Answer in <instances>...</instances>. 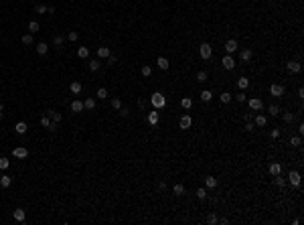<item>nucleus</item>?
Segmentation results:
<instances>
[{"instance_id":"obj_1","label":"nucleus","mask_w":304,"mask_h":225,"mask_svg":"<svg viewBox=\"0 0 304 225\" xmlns=\"http://www.w3.org/2000/svg\"><path fill=\"white\" fill-rule=\"evenodd\" d=\"M150 103L154 107H156V110H160V107H164L166 106V97L162 96L160 92H156V93H152V97H150Z\"/></svg>"},{"instance_id":"obj_2","label":"nucleus","mask_w":304,"mask_h":225,"mask_svg":"<svg viewBox=\"0 0 304 225\" xmlns=\"http://www.w3.org/2000/svg\"><path fill=\"white\" fill-rule=\"evenodd\" d=\"M199 53H201V57H203V59H211V53H213L211 45H209V43H201Z\"/></svg>"},{"instance_id":"obj_3","label":"nucleus","mask_w":304,"mask_h":225,"mask_svg":"<svg viewBox=\"0 0 304 225\" xmlns=\"http://www.w3.org/2000/svg\"><path fill=\"white\" fill-rule=\"evenodd\" d=\"M247 103H250V107H251L254 112H262V110H264V102H262L260 97H251Z\"/></svg>"},{"instance_id":"obj_4","label":"nucleus","mask_w":304,"mask_h":225,"mask_svg":"<svg viewBox=\"0 0 304 225\" xmlns=\"http://www.w3.org/2000/svg\"><path fill=\"white\" fill-rule=\"evenodd\" d=\"M270 93H272L274 97H282V96H284V85H280V83H274L272 87H270Z\"/></svg>"},{"instance_id":"obj_5","label":"nucleus","mask_w":304,"mask_h":225,"mask_svg":"<svg viewBox=\"0 0 304 225\" xmlns=\"http://www.w3.org/2000/svg\"><path fill=\"white\" fill-rule=\"evenodd\" d=\"M191 124H193V118L191 116H181V120H178V126H181V130H189L191 128Z\"/></svg>"},{"instance_id":"obj_6","label":"nucleus","mask_w":304,"mask_h":225,"mask_svg":"<svg viewBox=\"0 0 304 225\" xmlns=\"http://www.w3.org/2000/svg\"><path fill=\"white\" fill-rule=\"evenodd\" d=\"M12 156H14V158H27L28 156V150L24 148V146H16V148L12 150Z\"/></svg>"},{"instance_id":"obj_7","label":"nucleus","mask_w":304,"mask_h":225,"mask_svg":"<svg viewBox=\"0 0 304 225\" xmlns=\"http://www.w3.org/2000/svg\"><path fill=\"white\" fill-rule=\"evenodd\" d=\"M288 181L294 185V187H300V172H298V170H290Z\"/></svg>"},{"instance_id":"obj_8","label":"nucleus","mask_w":304,"mask_h":225,"mask_svg":"<svg viewBox=\"0 0 304 225\" xmlns=\"http://www.w3.org/2000/svg\"><path fill=\"white\" fill-rule=\"evenodd\" d=\"M221 65H223L227 71H231V69L235 67V61H233V57H231V55H225V57L221 59Z\"/></svg>"},{"instance_id":"obj_9","label":"nucleus","mask_w":304,"mask_h":225,"mask_svg":"<svg viewBox=\"0 0 304 225\" xmlns=\"http://www.w3.org/2000/svg\"><path fill=\"white\" fill-rule=\"evenodd\" d=\"M286 69H288L290 73H300L302 65H300V61H290L288 65H286Z\"/></svg>"},{"instance_id":"obj_10","label":"nucleus","mask_w":304,"mask_h":225,"mask_svg":"<svg viewBox=\"0 0 304 225\" xmlns=\"http://www.w3.org/2000/svg\"><path fill=\"white\" fill-rule=\"evenodd\" d=\"M251 57H254V51H251V49H241V53H239V59H241L243 63H247Z\"/></svg>"},{"instance_id":"obj_11","label":"nucleus","mask_w":304,"mask_h":225,"mask_svg":"<svg viewBox=\"0 0 304 225\" xmlns=\"http://www.w3.org/2000/svg\"><path fill=\"white\" fill-rule=\"evenodd\" d=\"M225 49H227V55L235 53V51H237V41H235V39H229V41L225 43Z\"/></svg>"},{"instance_id":"obj_12","label":"nucleus","mask_w":304,"mask_h":225,"mask_svg":"<svg viewBox=\"0 0 304 225\" xmlns=\"http://www.w3.org/2000/svg\"><path fill=\"white\" fill-rule=\"evenodd\" d=\"M12 217H14V221H18V223H23L24 219H27V213H24V209H16L14 213H12Z\"/></svg>"},{"instance_id":"obj_13","label":"nucleus","mask_w":304,"mask_h":225,"mask_svg":"<svg viewBox=\"0 0 304 225\" xmlns=\"http://www.w3.org/2000/svg\"><path fill=\"white\" fill-rule=\"evenodd\" d=\"M156 65H158V69H162V71H166V69L170 67V63H168V59H166V57H158L156 59Z\"/></svg>"},{"instance_id":"obj_14","label":"nucleus","mask_w":304,"mask_h":225,"mask_svg":"<svg viewBox=\"0 0 304 225\" xmlns=\"http://www.w3.org/2000/svg\"><path fill=\"white\" fill-rule=\"evenodd\" d=\"M81 110H83V102H81V99H73V102H71V112L79 114Z\"/></svg>"},{"instance_id":"obj_15","label":"nucleus","mask_w":304,"mask_h":225,"mask_svg":"<svg viewBox=\"0 0 304 225\" xmlns=\"http://www.w3.org/2000/svg\"><path fill=\"white\" fill-rule=\"evenodd\" d=\"M27 130H28V126H27L24 122H18V124L14 126V132L18 134V136H23V134H27Z\"/></svg>"},{"instance_id":"obj_16","label":"nucleus","mask_w":304,"mask_h":225,"mask_svg":"<svg viewBox=\"0 0 304 225\" xmlns=\"http://www.w3.org/2000/svg\"><path fill=\"white\" fill-rule=\"evenodd\" d=\"M217 185H219V181H217L215 176H207V179H205V187L207 189H215Z\"/></svg>"},{"instance_id":"obj_17","label":"nucleus","mask_w":304,"mask_h":225,"mask_svg":"<svg viewBox=\"0 0 304 225\" xmlns=\"http://www.w3.org/2000/svg\"><path fill=\"white\" fill-rule=\"evenodd\" d=\"M10 183H12V176H8V175H2V176H0V187H2V189H8V187H10Z\"/></svg>"},{"instance_id":"obj_18","label":"nucleus","mask_w":304,"mask_h":225,"mask_svg":"<svg viewBox=\"0 0 304 225\" xmlns=\"http://www.w3.org/2000/svg\"><path fill=\"white\" fill-rule=\"evenodd\" d=\"M47 114H49V118H51V120H53V122H57V124H59V122H61V118H63V116H61V114H59V112H57V110H49V112H47Z\"/></svg>"},{"instance_id":"obj_19","label":"nucleus","mask_w":304,"mask_h":225,"mask_svg":"<svg viewBox=\"0 0 304 225\" xmlns=\"http://www.w3.org/2000/svg\"><path fill=\"white\" fill-rule=\"evenodd\" d=\"M268 114L276 118V116H280V107H278L276 103H270V106H268Z\"/></svg>"},{"instance_id":"obj_20","label":"nucleus","mask_w":304,"mask_h":225,"mask_svg":"<svg viewBox=\"0 0 304 225\" xmlns=\"http://www.w3.org/2000/svg\"><path fill=\"white\" fill-rule=\"evenodd\" d=\"M254 124H255V126H260V128H264V126L268 124V118L260 114V116H255V122H254Z\"/></svg>"},{"instance_id":"obj_21","label":"nucleus","mask_w":304,"mask_h":225,"mask_svg":"<svg viewBox=\"0 0 304 225\" xmlns=\"http://www.w3.org/2000/svg\"><path fill=\"white\" fill-rule=\"evenodd\" d=\"M110 55H112V53H110V49H108V47H100V49H97V57H101V59H108Z\"/></svg>"},{"instance_id":"obj_22","label":"nucleus","mask_w":304,"mask_h":225,"mask_svg":"<svg viewBox=\"0 0 304 225\" xmlns=\"http://www.w3.org/2000/svg\"><path fill=\"white\" fill-rule=\"evenodd\" d=\"M207 79H209V73L205 71V69H201V71L197 73V81H199V83H205Z\"/></svg>"},{"instance_id":"obj_23","label":"nucleus","mask_w":304,"mask_h":225,"mask_svg":"<svg viewBox=\"0 0 304 225\" xmlns=\"http://www.w3.org/2000/svg\"><path fill=\"white\" fill-rule=\"evenodd\" d=\"M37 53L39 55H47V53H49V45H47V43H39V45H37Z\"/></svg>"},{"instance_id":"obj_24","label":"nucleus","mask_w":304,"mask_h":225,"mask_svg":"<svg viewBox=\"0 0 304 225\" xmlns=\"http://www.w3.org/2000/svg\"><path fill=\"white\" fill-rule=\"evenodd\" d=\"M77 57H79V59H87L89 57V49H87V47H79V49H77Z\"/></svg>"},{"instance_id":"obj_25","label":"nucleus","mask_w":304,"mask_h":225,"mask_svg":"<svg viewBox=\"0 0 304 225\" xmlns=\"http://www.w3.org/2000/svg\"><path fill=\"white\" fill-rule=\"evenodd\" d=\"M270 172H272L274 176H276V175H280V172H282V166H280V162H272V164H270Z\"/></svg>"},{"instance_id":"obj_26","label":"nucleus","mask_w":304,"mask_h":225,"mask_svg":"<svg viewBox=\"0 0 304 225\" xmlns=\"http://www.w3.org/2000/svg\"><path fill=\"white\" fill-rule=\"evenodd\" d=\"M87 67H89V71H97V69L101 67V63H100V59H91V61L87 63Z\"/></svg>"},{"instance_id":"obj_27","label":"nucleus","mask_w":304,"mask_h":225,"mask_svg":"<svg viewBox=\"0 0 304 225\" xmlns=\"http://www.w3.org/2000/svg\"><path fill=\"white\" fill-rule=\"evenodd\" d=\"M247 85H250V79H247V77H239V79H237V87L241 89V92L247 89Z\"/></svg>"},{"instance_id":"obj_28","label":"nucleus","mask_w":304,"mask_h":225,"mask_svg":"<svg viewBox=\"0 0 304 225\" xmlns=\"http://www.w3.org/2000/svg\"><path fill=\"white\" fill-rule=\"evenodd\" d=\"M158 118H160V116H158V112L154 110V112H150V114H148V124H158Z\"/></svg>"},{"instance_id":"obj_29","label":"nucleus","mask_w":304,"mask_h":225,"mask_svg":"<svg viewBox=\"0 0 304 225\" xmlns=\"http://www.w3.org/2000/svg\"><path fill=\"white\" fill-rule=\"evenodd\" d=\"M211 97H213V93L209 92V89H205V92H201V102L209 103V102H211Z\"/></svg>"},{"instance_id":"obj_30","label":"nucleus","mask_w":304,"mask_h":225,"mask_svg":"<svg viewBox=\"0 0 304 225\" xmlns=\"http://www.w3.org/2000/svg\"><path fill=\"white\" fill-rule=\"evenodd\" d=\"M69 89H71V93L77 96V93H81V83H79V81H73V83L69 85Z\"/></svg>"},{"instance_id":"obj_31","label":"nucleus","mask_w":304,"mask_h":225,"mask_svg":"<svg viewBox=\"0 0 304 225\" xmlns=\"http://www.w3.org/2000/svg\"><path fill=\"white\" fill-rule=\"evenodd\" d=\"M93 107H95V99L93 97H89V99L83 102V110H93Z\"/></svg>"},{"instance_id":"obj_32","label":"nucleus","mask_w":304,"mask_h":225,"mask_svg":"<svg viewBox=\"0 0 304 225\" xmlns=\"http://www.w3.org/2000/svg\"><path fill=\"white\" fill-rule=\"evenodd\" d=\"M140 73H142L144 77H150L152 75V67L150 65H142V67H140Z\"/></svg>"},{"instance_id":"obj_33","label":"nucleus","mask_w":304,"mask_h":225,"mask_svg":"<svg viewBox=\"0 0 304 225\" xmlns=\"http://www.w3.org/2000/svg\"><path fill=\"white\" fill-rule=\"evenodd\" d=\"M39 29H41V24H39L37 20H31V23H28V31H31L33 34H35V33H39Z\"/></svg>"},{"instance_id":"obj_34","label":"nucleus","mask_w":304,"mask_h":225,"mask_svg":"<svg viewBox=\"0 0 304 225\" xmlns=\"http://www.w3.org/2000/svg\"><path fill=\"white\" fill-rule=\"evenodd\" d=\"M35 12H37V14H45V12H47V6L43 2H37L35 4Z\"/></svg>"},{"instance_id":"obj_35","label":"nucleus","mask_w":304,"mask_h":225,"mask_svg":"<svg viewBox=\"0 0 304 225\" xmlns=\"http://www.w3.org/2000/svg\"><path fill=\"white\" fill-rule=\"evenodd\" d=\"M274 183H276L278 187H284V185H286V179L282 176V172H280V175H276V176H274Z\"/></svg>"},{"instance_id":"obj_36","label":"nucleus","mask_w":304,"mask_h":225,"mask_svg":"<svg viewBox=\"0 0 304 225\" xmlns=\"http://www.w3.org/2000/svg\"><path fill=\"white\" fill-rule=\"evenodd\" d=\"M63 41H65V37H63V34H55V37H53V45L55 47H61Z\"/></svg>"},{"instance_id":"obj_37","label":"nucleus","mask_w":304,"mask_h":225,"mask_svg":"<svg viewBox=\"0 0 304 225\" xmlns=\"http://www.w3.org/2000/svg\"><path fill=\"white\" fill-rule=\"evenodd\" d=\"M282 118H284L286 124H292L294 122V114H292V112H284V114H282Z\"/></svg>"},{"instance_id":"obj_38","label":"nucleus","mask_w":304,"mask_h":225,"mask_svg":"<svg viewBox=\"0 0 304 225\" xmlns=\"http://www.w3.org/2000/svg\"><path fill=\"white\" fill-rule=\"evenodd\" d=\"M219 99H221V102H223V103H229L231 99H233V96H231L229 92H223V93H221V96H219Z\"/></svg>"},{"instance_id":"obj_39","label":"nucleus","mask_w":304,"mask_h":225,"mask_svg":"<svg viewBox=\"0 0 304 225\" xmlns=\"http://www.w3.org/2000/svg\"><path fill=\"white\" fill-rule=\"evenodd\" d=\"M173 193H174V195H178V197H181V195H185V187H183L181 183H178V185H174V187H173Z\"/></svg>"},{"instance_id":"obj_40","label":"nucleus","mask_w":304,"mask_h":225,"mask_svg":"<svg viewBox=\"0 0 304 225\" xmlns=\"http://www.w3.org/2000/svg\"><path fill=\"white\" fill-rule=\"evenodd\" d=\"M197 197H199L201 201H205V199L209 197V195H207V189H197Z\"/></svg>"},{"instance_id":"obj_41","label":"nucleus","mask_w":304,"mask_h":225,"mask_svg":"<svg viewBox=\"0 0 304 225\" xmlns=\"http://www.w3.org/2000/svg\"><path fill=\"white\" fill-rule=\"evenodd\" d=\"M290 144H292V146H300L302 144V138L300 136H292V138H290Z\"/></svg>"},{"instance_id":"obj_42","label":"nucleus","mask_w":304,"mask_h":225,"mask_svg":"<svg viewBox=\"0 0 304 225\" xmlns=\"http://www.w3.org/2000/svg\"><path fill=\"white\" fill-rule=\"evenodd\" d=\"M97 97H100V99H106V97H108V89H106V87H100V89H97Z\"/></svg>"},{"instance_id":"obj_43","label":"nucleus","mask_w":304,"mask_h":225,"mask_svg":"<svg viewBox=\"0 0 304 225\" xmlns=\"http://www.w3.org/2000/svg\"><path fill=\"white\" fill-rule=\"evenodd\" d=\"M112 107H114V110H120V107H122V99H120V97H114L112 99Z\"/></svg>"},{"instance_id":"obj_44","label":"nucleus","mask_w":304,"mask_h":225,"mask_svg":"<svg viewBox=\"0 0 304 225\" xmlns=\"http://www.w3.org/2000/svg\"><path fill=\"white\" fill-rule=\"evenodd\" d=\"M8 164H10V162H8V158H0V170H6V168H8Z\"/></svg>"},{"instance_id":"obj_45","label":"nucleus","mask_w":304,"mask_h":225,"mask_svg":"<svg viewBox=\"0 0 304 225\" xmlns=\"http://www.w3.org/2000/svg\"><path fill=\"white\" fill-rule=\"evenodd\" d=\"M181 106H183V107H185V110H189V107L193 106V99H189V97H185V99H183V102H181Z\"/></svg>"},{"instance_id":"obj_46","label":"nucleus","mask_w":304,"mask_h":225,"mask_svg":"<svg viewBox=\"0 0 304 225\" xmlns=\"http://www.w3.org/2000/svg\"><path fill=\"white\" fill-rule=\"evenodd\" d=\"M217 221H219V219H217V215L215 213H213V211H211V213H209V217H207V223H217Z\"/></svg>"},{"instance_id":"obj_47","label":"nucleus","mask_w":304,"mask_h":225,"mask_svg":"<svg viewBox=\"0 0 304 225\" xmlns=\"http://www.w3.org/2000/svg\"><path fill=\"white\" fill-rule=\"evenodd\" d=\"M31 43H33V34L31 33L24 34V37H23V45H31Z\"/></svg>"},{"instance_id":"obj_48","label":"nucleus","mask_w":304,"mask_h":225,"mask_svg":"<svg viewBox=\"0 0 304 225\" xmlns=\"http://www.w3.org/2000/svg\"><path fill=\"white\" fill-rule=\"evenodd\" d=\"M235 99H237L239 103H243V102H245V99H247V96H245V93H243V92H239L237 96H235Z\"/></svg>"},{"instance_id":"obj_49","label":"nucleus","mask_w":304,"mask_h":225,"mask_svg":"<svg viewBox=\"0 0 304 225\" xmlns=\"http://www.w3.org/2000/svg\"><path fill=\"white\" fill-rule=\"evenodd\" d=\"M118 112H120V116H122V118H128V116H130V112H128V107H124V106L120 107Z\"/></svg>"},{"instance_id":"obj_50","label":"nucleus","mask_w":304,"mask_h":225,"mask_svg":"<svg viewBox=\"0 0 304 225\" xmlns=\"http://www.w3.org/2000/svg\"><path fill=\"white\" fill-rule=\"evenodd\" d=\"M254 126H255L254 122H245V126H243V130H245V132H254Z\"/></svg>"},{"instance_id":"obj_51","label":"nucleus","mask_w":304,"mask_h":225,"mask_svg":"<svg viewBox=\"0 0 304 225\" xmlns=\"http://www.w3.org/2000/svg\"><path fill=\"white\" fill-rule=\"evenodd\" d=\"M41 124H43V126H49V124H51V118H49V116H43V118H41Z\"/></svg>"},{"instance_id":"obj_52","label":"nucleus","mask_w":304,"mask_h":225,"mask_svg":"<svg viewBox=\"0 0 304 225\" xmlns=\"http://www.w3.org/2000/svg\"><path fill=\"white\" fill-rule=\"evenodd\" d=\"M47 128H49V132H57V122H53V120H51V124H49V126H47Z\"/></svg>"},{"instance_id":"obj_53","label":"nucleus","mask_w":304,"mask_h":225,"mask_svg":"<svg viewBox=\"0 0 304 225\" xmlns=\"http://www.w3.org/2000/svg\"><path fill=\"white\" fill-rule=\"evenodd\" d=\"M77 37H79V34H77L75 31H71L69 34H67V39H69V41H77Z\"/></svg>"},{"instance_id":"obj_54","label":"nucleus","mask_w":304,"mask_h":225,"mask_svg":"<svg viewBox=\"0 0 304 225\" xmlns=\"http://www.w3.org/2000/svg\"><path fill=\"white\" fill-rule=\"evenodd\" d=\"M243 120H245V122H251V120H254V114H251V112H247V114H243Z\"/></svg>"},{"instance_id":"obj_55","label":"nucleus","mask_w":304,"mask_h":225,"mask_svg":"<svg viewBox=\"0 0 304 225\" xmlns=\"http://www.w3.org/2000/svg\"><path fill=\"white\" fill-rule=\"evenodd\" d=\"M270 136H272V138H280V130H272V132H270Z\"/></svg>"},{"instance_id":"obj_56","label":"nucleus","mask_w":304,"mask_h":225,"mask_svg":"<svg viewBox=\"0 0 304 225\" xmlns=\"http://www.w3.org/2000/svg\"><path fill=\"white\" fill-rule=\"evenodd\" d=\"M108 63H110V65L116 63V55H110V57H108Z\"/></svg>"},{"instance_id":"obj_57","label":"nucleus","mask_w":304,"mask_h":225,"mask_svg":"<svg viewBox=\"0 0 304 225\" xmlns=\"http://www.w3.org/2000/svg\"><path fill=\"white\" fill-rule=\"evenodd\" d=\"M158 189H160V191H166V183H164V181H162V183H158Z\"/></svg>"},{"instance_id":"obj_58","label":"nucleus","mask_w":304,"mask_h":225,"mask_svg":"<svg viewBox=\"0 0 304 225\" xmlns=\"http://www.w3.org/2000/svg\"><path fill=\"white\" fill-rule=\"evenodd\" d=\"M138 106L140 107H146V99H138Z\"/></svg>"},{"instance_id":"obj_59","label":"nucleus","mask_w":304,"mask_h":225,"mask_svg":"<svg viewBox=\"0 0 304 225\" xmlns=\"http://www.w3.org/2000/svg\"><path fill=\"white\" fill-rule=\"evenodd\" d=\"M0 120H2V110H0Z\"/></svg>"}]
</instances>
